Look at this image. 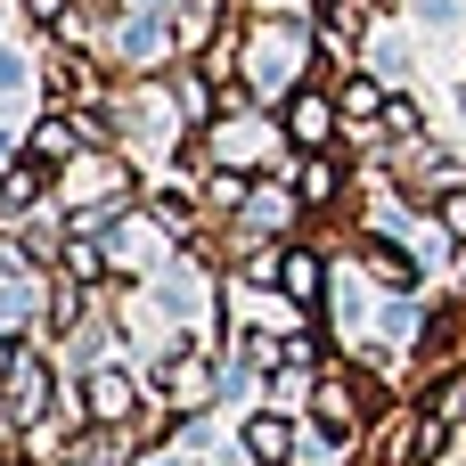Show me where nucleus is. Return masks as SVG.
Wrapping results in <instances>:
<instances>
[{
    "label": "nucleus",
    "instance_id": "0eeeda50",
    "mask_svg": "<svg viewBox=\"0 0 466 466\" xmlns=\"http://www.w3.org/2000/svg\"><path fill=\"white\" fill-rule=\"evenodd\" d=\"M279 279H287V295H319V254L279 246Z\"/></svg>",
    "mask_w": 466,
    "mask_h": 466
},
{
    "label": "nucleus",
    "instance_id": "f03ea898",
    "mask_svg": "<svg viewBox=\"0 0 466 466\" xmlns=\"http://www.w3.org/2000/svg\"><path fill=\"white\" fill-rule=\"evenodd\" d=\"M41 401H49V377H41L33 360H16V369H8V393H0L8 426H33V418H41Z\"/></svg>",
    "mask_w": 466,
    "mask_h": 466
},
{
    "label": "nucleus",
    "instance_id": "423d86ee",
    "mask_svg": "<svg viewBox=\"0 0 466 466\" xmlns=\"http://www.w3.org/2000/svg\"><path fill=\"white\" fill-rule=\"evenodd\" d=\"M295 197H303V205H328V197H336V156H311V164L295 172Z\"/></svg>",
    "mask_w": 466,
    "mask_h": 466
},
{
    "label": "nucleus",
    "instance_id": "39448f33",
    "mask_svg": "<svg viewBox=\"0 0 466 466\" xmlns=\"http://www.w3.org/2000/svg\"><path fill=\"white\" fill-rule=\"evenodd\" d=\"M82 410H90V418L106 426V418H123V410H131V385H123V377H90V393H82Z\"/></svg>",
    "mask_w": 466,
    "mask_h": 466
},
{
    "label": "nucleus",
    "instance_id": "ddd939ff",
    "mask_svg": "<svg viewBox=\"0 0 466 466\" xmlns=\"http://www.w3.org/2000/svg\"><path fill=\"white\" fill-rule=\"evenodd\" d=\"M442 221H451V238H466V188H451V205H442Z\"/></svg>",
    "mask_w": 466,
    "mask_h": 466
},
{
    "label": "nucleus",
    "instance_id": "9d476101",
    "mask_svg": "<svg viewBox=\"0 0 466 466\" xmlns=\"http://www.w3.org/2000/svg\"><path fill=\"white\" fill-rule=\"evenodd\" d=\"M98 270H106V262H98V246H90V238H74V246H66V287H90Z\"/></svg>",
    "mask_w": 466,
    "mask_h": 466
},
{
    "label": "nucleus",
    "instance_id": "f257e3e1",
    "mask_svg": "<svg viewBox=\"0 0 466 466\" xmlns=\"http://www.w3.org/2000/svg\"><path fill=\"white\" fill-rule=\"evenodd\" d=\"M287 131H295V139H303L311 156H328V139H336V106H328L319 90H303V98L287 106Z\"/></svg>",
    "mask_w": 466,
    "mask_h": 466
},
{
    "label": "nucleus",
    "instance_id": "20e7f679",
    "mask_svg": "<svg viewBox=\"0 0 466 466\" xmlns=\"http://www.w3.org/2000/svg\"><path fill=\"white\" fill-rule=\"evenodd\" d=\"M246 442H254V459H262V466H279L287 451H295V426H287V418H254Z\"/></svg>",
    "mask_w": 466,
    "mask_h": 466
},
{
    "label": "nucleus",
    "instance_id": "f8f14e48",
    "mask_svg": "<svg viewBox=\"0 0 466 466\" xmlns=\"http://www.w3.org/2000/svg\"><path fill=\"white\" fill-rule=\"evenodd\" d=\"M344 115H352V123L377 115V82H352V90H344Z\"/></svg>",
    "mask_w": 466,
    "mask_h": 466
},
{
    "label": "nucleus",
    "instance_id": "1a4fd4ad",
    "mask_svg": "<svg viewBox=\"0 0 466 466\" xmlns=\"http://www.w3.org/2000/svg\"><path fill=\"white\" fill-rule=\"evenodd\" d=\"M33 197H41V172H33V164H16V172H8V188H0V213H25Z\"/></svg>",
    "mask_w": 466,
    "mask_h": 466
},
{
    "label": "nucleus",
    "instance_id": "9b49d317",
    "mask_svg": "<svg viewBox=\"0 0 466 466\" xmlns=\"http://www.w3.org/2000/svg\"><path fill=\"white\" fill-rule=\"evenodd\" d=\"M57 466H123V442L106 451L98 434H82V442H74V451H66V459H57Z\"/></svg>",
    "mask_w": 466,
    "mask_h": 466
},
{
    "label": "nucleus",
    "instance_id": "4468645a",
    "mask_svg": "<svg viewBox=\"0 0 466 466\" xmlns=\"http://www.w3.org/2000/svg\"><path fill=\"white\" fill-rule=\"evenodd\" d=\"M16 360H25V352H16V344H0V385H8V369H16Z\"/></svg>",
    "mask_w": 466,
    "mask_h": 466
},
{
    "label": "nucleus",
    "instance_id": "7ed1b4c3",
    "mask_svg": "<svg viewBox=\"0 0 466 466\" xmlns=\"http://www.w3.org/2000/svg\"><path fill=\"white\" fill-rule=\"evenodd\" d=\"M418 418H426V426H442V434L466 418V377H459V369H451V377H434V393H426V410H418Z\"/></svg>",
    "mask_w": 466,
    "mask_h": 466
},
{
    "label": "nucleus",
    "instance_id": "6e6552de",
    "mask_svg": "<svg viewBox=\"0 0 466 466\" xmlns=\"http://www.w3.org/2000/svg\"><path fill=\"white\" fill-rule=\"evenodd\" d=\"M156 393H164V401H197V393H205V360H172Z\"/></svg>",
    "mask_w": 466,
    "mask_h": 466
}]
</instances>
